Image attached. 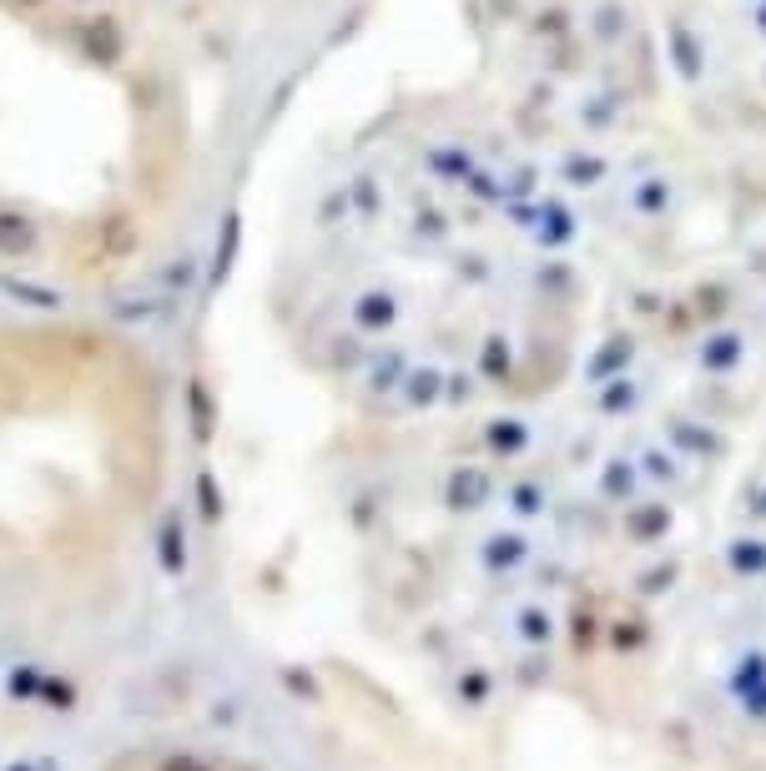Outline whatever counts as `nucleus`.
I'll list each match as a JSON object with an SVG mask.
<instances>
[{
	"label": "nucleus",
	"mask_w": 766,
	"mask_h": 771,
	"mask_svg": "<svg viewBox=\"0 0 766 771\" xmlns=\"http://www.w3.org/2000/svg\"><path fill=\"white\" fill-rule=\"evenodd\" d=\"M182 560H187L182 530H177V520H167V534H162V565H167V575H182Z\"/></svg>",
	"instance_id": "f257e3e1"
},
{
	"label": "nucleus",
	"mask_w": 766,
	"mask_h": 771,
	"mask_svg": "<svg viewBox=\"0 0 766 771\" xmlns=\"http://www.w3.org/2000/svg\"><path fill=\"white\" fill-rule=\"evenodd\" d=\"M41 695L46 701H56L51 711H71V701H77V691H71L67 681H41Z\"/></svg>",
	"instance_id": "f03ea898"
},
{
	"label": "nucleus",
	"mask_w": 766,
	"mask_h": 771,
	"mask_svg": "<svg viewBox=\"0 0 766 771\" xmlns=\"http://www.w3.org/2000/svg\"><path fill=\"white\" fill-rule=\"evenodd\" d=\"M162 771H212V761H202V757H182V751H177V757H167V761H162Z\"/></svg>",
	"instance_id": "7ed1b4c3"
},
{
	"label": "nucleus",
	"mask_w": 766,
	"mask_h": 771,
	"mask_svg": "<svg viewBox=\"0 0 766 771\" xmlns=\"http://www.w3.org/2000/svg\"><path fill=\"white\" fill-rule=\"evenodd\" d=\"M11 691L16 695H41V675H36V671H16L11 675Z\"/></svg>",
	"instance_id": "20e7f679"
},
{
	"label": "nucleus",
	"mask_w": 766,
	"mask_h": 771,
	"mask_svg": "<svg viewBox=\"0 0 766 771\" xmlns=\"http://www.w3.org/2000/svg\"><path fill=\"white\" fill-rule=\"evenodd\" d=\"M525 635H530V641H540V635H550V620H540V615H525Z\"/></svg>",
	"instance_id": "39448f33"
},
{
	"label": "nucleus",
	"mask_w": 766,
	"mask_h": 771,
	"mask_svg": "<svg viewBox=\"0 0 766 771\" xmlns=\"http://www.w3.org/2000/svg\"><path fill=\"white\" fill-rule=\"evenodd\" d=\"M6 771H36V767H26V761H16V767H6Z\"/></svg>",
	"instance_id": "423d86ee"
}]
</instances>
